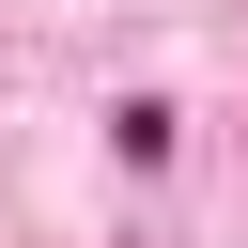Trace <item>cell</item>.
Returning <instances> with one entry per match:
<instances>
[{
  "label": "cell",
  "instance_id": "obj_1",
  "mask_svg": "<svg viewBox=\"0 0 248 248\" xmlns=\"http://www.w3.org/2000/svg\"><path fill=\"white\" fill-rule=\"evenodd\" d=\"M108 155H124V170H170V108H155V93H140V108H108Z\"/></svg>",
  "mask_w": 248,
  "mask_h": 248
}]
</instances>
